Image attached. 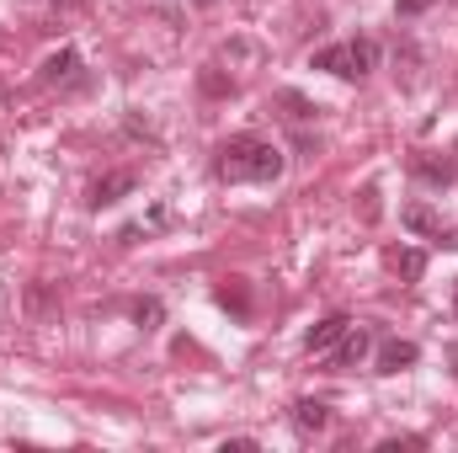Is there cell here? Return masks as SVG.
<instances>
[{
    "label": "cell",
    "instance_id": "cell-13",
    "mask_svg": "<svg viewBox=\"0 0 458 453\" xmlns=\"http://www.w3.org/2000/svg\"><path fill=\"white\" fill-rule=\"evenodd\" d=\"M198 86H203L208 97H234V81H229V75H219V64H203Z\"/></svg>",
    "mask_w": 458,
    "mask_h": 453
},
{
    "label": "cell",
    "instance_id": "cell-15",
    "mask_svg": "<svg viewBox=\"0 0 458 453\" xmlns=\"http://www.w3.org/2000/svg\"><path fill=\"white\" fill-rule=\"evenodd\" d=\"M133 321H139L144 331H155V326H160V299H139V304H133Z\"/></svg>",
    "mask_w": 458,
    "mask_h": 453
},
{
    "label": "cell",
    "instance_id": "cell-8",
    "mask_svg": "<svg viewBox=\"0 0 458 453\" xmlns=\"http://www.w3.org/2000/svg\"><path fill=\"white\" fill-rule=\"evenodd\" d=\"M416 357H421V346H416V341H384V346H378V373H400V368H411V363H416Z\"/></svg>",
    "mask_w": 458,
    "mask_h": 453
},
{
    "label": "cell",
    "instance_id": "cell-17",
    "mask_svg": "<svg viewBox=\"0 0 458 453\" xmlns=\"http://www.w3.org/2000/svg\"><path fill=\"white\" fill-rule=\"evenodd\" d=\"M400 449H427V438H384L378 453H400Z\"/></svg>",
    "mask_w": 458,
    "mask_h": 453
},
{
    "label": "cell",
    "instance_id": "cell-20",
    "mask_svg": "<svg viewBox=\"0 0 458 453\" xmlns=\"http://www.w3.org/2000/svg\"><path fill=\"white\" fill-rule=\"evenodd\" d=\"M454 310H458V299H454Z\"/></svg>",
    "mask_w": 458,
    "mask_h": 453
},
{
    "label": "cell",
    "instance_id": "cell-14",
    "mask_svg": "<svg viewBox=\"0 0 458 453\" xmlns=\"http://www.w3.org/2000/svg\"><path fill=\"white\" fill-rule=\"evenodd\" d=\"M378 214H384V203H378V187L368 182V187L357 192V219H362V225H378Z\"/></svg>",
    "mask_w": 458,
    "mask_h": 453
},
{
    "label": "cell",
    "instance_id": "cell-9",
    "mask_svg": "<svg viewBox=\"0 0 458 453\" xmlns=\"http://www.w3.org/2000/svg\"><path fill=\"white\" fill-rule=\"evenodd\" d=\"M384 261H389V267H394V272H400L405 283H416V278L427 272V251H416V245H394V251H389Z\"/></svg>",
    "mask_w": 458,
    "mask_h": 453
},
{
    "label": "cell",
    "instance_id": "cell-5",
    "mask_svg": "<svg viewBox=\"0 0 458 453\" xmlns=\"http://www.w3.org/2000/svg\"><path fill=\"white\" fill-rule=\"evenodd\" d=\"M133 187H139L133 171H107L102 182H91V198H86V203H91V209H113V203H123Z\"/></svg>",
    "mask_w": 458,
    "mask_h": 453
},
{
    "label": "cell",
    "instance_id": "cell-6",
    "mask_svg": "<svg viewBox=\"0 0 458 453\" xmlns=\"http://www.w3.org/2000/svg\"><path fill=\"white\" fill-rule=\"evenodd\" d=\"M411 171H416L427 187H454V176H458V166L448 160V155H416Z\"/></svg>",
    "mask_w": 458,
    "mask_h": 453
},
{
    "label": "cell",
    "instance_id": "cell-1",
    "mask_svg": "<svg viewBox=\"0 0 458 453\" xmlns=\"http://www.w3.org/2000/svg\"><path fill=\"white\" fill-rule=\"evenodd\" d=\"M283 166H288V155L277 144H267L261 133H229L219 144V155H214V171L225 182H261L267 187V182L283 176Z\"/></svg>",
    "mask_w": 458,
    "mask_h": 453
},
{
    "label": "cell",
    "instance_id": "cell-3",
    "mask_svg": "<svg viewBox=\"0 0 458 453\" xmlns=\"http://www.w3.org/2000/svg\"><path fill=\"white\" fill-rule=\"evenodd\" d=\"M400 225L411 229V235H427V240H437V245H448V251H458V229H448L427 203H405L400 209Z\"/></svg>",
    "mask_w": 458,
    "mask_h": 453
},
{
    "label": "cell",
    "instance_id": "cell-11",
    "mask_svg": "<svg viewBox=\"0 0 458 453\" xmlns=\"http://www.w3.org/2000/svg\"><path fill=\"white\" fill-rule=\"evenodd\" d=\"M326 422H331V411H326L320 400H299V406H293V427H299V432H320Z\"/></svg>",
    "mask_w": 458,
    "mask_h": 453
},
{
    "label": "cell",
    "instance_id": "cell-2",
    "mask_svg": "<svg viewBox=\"0 0 458 453\" xmlns=\"http://www.w3.org/2000/svg\"><path fill=\"white\" fill-rule=\"evenodd\" d=\"M378 64V43L373 38H346V43H331L310 59V70H326L336 81H362L368 70Z\"/></svg>",
    "mask_w": 458,
    "mask_h": 453
},
{
    "label": "cell",
    "instance_id": "cell-10",
    "mask_svg": "<svg viewBox=\"0 0 458 453\" xmlns=\"http://www.w3.org/2000/svg\"><path fill=\"white\" fill-rule=\"evenodd\" d=\"M272 107H283V117H293V123H310V117L320 113L304 91H272Z\"/></svg>",
    "mask_w": 458,
    "mask_h": 453
},
{
    "label": "cell",
    "instance_id": "cell-16",
    "mask_svg": "<svg viewBox=\"0 0 458 453\" xmlns=\"http://www.w3.org/2000/svg\"><path fill=\"white\" fill-rule=\"evenodd\" d=\"M219 304H225V310H234V315H245V310H250L245 288H219Z\"/></svg>",
    "mask_w": 458,
    "mask_h": 453
},
{
    "label": "cell",
    "instance_id": "cell-18",
    "mask_svg": "<svg viewBox=\"0 0 458 453\" xmlns=\"http://www.w3.org/2000/svg\"><path fill=\"white\" fill-rule=\"evenodd\" d=\"M432 5H437V0H394L400 16H421V11H432Z\"/></svg>",
    "mask_w": 458,
    "mask_h": 453
},
{
    "label": "cell",
    "instance_id": "cell-12",
    "mask_svg": "<svg viewBox=\"0 0 458 453\" xmlns=\"http://www.w3.org/2000/svg\"><path fill=\"white\" fill-rule=\"evenodd\" d=\"M70 70H75V48H59V54H54L48 64H43V75H38V81H43V86H59V81H64Z\"/></svg>",
    "mask_w": 458,
    "mask_h": 453
},
{
    "label": "cell",
    "instance_id": "cell-7",
    "mask_svg": "<svg viewBox=\"0 0 458 453\" xmlns=\"http://www.w3.org/2000/svg\"><path fill=\"white\" fill-rule=\"evenodd\" d=\"M346 331H352V315H326L320 326H310L304 346H310V352H331V346H336V341H342Z\"/></svg>",
    "mask_w": 458,
    "mask_h": 453
},
{
    "label": "cell",
    "instance_id": "cell-4",
    "mask_svg": "<svg viewBox=\"0 0 458 453\" xmlns=\"http://www.w3.org/2000/svg\"><path fill=\"white\" fill-rule=\"evenodd\" d=\"M368 352H373V331H362V326L352 321V331L331 346V368H336V373H342V368H357Z\"/></svg>",
    "mask_w": 458,
    "mask_h": 453
},
{
    "label": "cell",
    "instance_id": "cell-19",
    "mask_svg": "<svg viewBox=\"0 0 458 453\" xmlns=\"http://www.w3.org/2000/svg\"><path fill=\"white\" fill-rule=\"evenodd\" d=\"M54 5H75V0H54Z\"/></svg>",
    "mask_w": 458,
    "mask_h": 453
}]
</instances>
